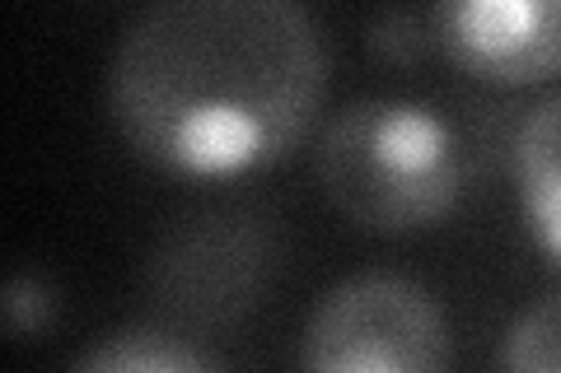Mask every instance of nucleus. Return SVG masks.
I'll list each match as a JSON object with an SVG mask.
<instances>
[{
	"label": "nucleus",
	"mask_w": 561,
	"mask_h": 373,
	"mask_svg": "<svg viewBox=\"0 0 561 373\" xmlns=\"http://www.w3.org/2000/svg\"><path fill=\"white\" fill-rule=\"evenodd\" d=\"M328 47L290 0H164L122 33L108 113L146 164L239 177L286 159L319 117Z\"/></svg>",
	"instance_id": "nucleus-1"
},
{
	"label": "nucleus",
	"mask_w": 561,
	"mask_h": 373,
	"mask_svg": "<svg viewBox=\"0 0 561 373\" xmlns=\"http://www.w3.org/2000/svg\"><path fill=\"white\" fill-rule=\"evenodd\" d=\"M472 154L459 127L421 98H356L319 140V183L351 224L412 234L459 206Z\"/></svg>",
	"instance_id": "nucleus-2"
},
{
	"label": "nucleus",
	"mask_w": 561,
	"mask_h": 373,
	"mask_svg": "<svg viewBox=\"0 0 561 373\" xmlns=\"http://www.w3.org/2000/svg\"><path fill=\"white\" fill-rule=\"evenodd\" d=\"M440 304L402 276H356L323 294L305 331L309 373H449Z\"/></svg>",
	"instance_id": "nucleus-3"
},
{
	"label": "nucleus",
	"mask_w": 561,
	"mask_h": 373,
	"mask_svg": "<svg viewBox=\"0 0 561 373\" xmlns=\"http://www.w3.org/2000/svg\"><path fill=\"white\" fill-rule=\"evenodd\" d=\"M276 238L253 210H206L183 220L150 261V294L183 327H230L272 280Z\"/></svg>",
	"instance_id": "nucleus-4"
},
{
	"label": "nucleus",
	"mask_w": 561,
	"mask_h": 373,
	"mask_svg": "<svg viewBox=\"0 0 561 373\" xmlns=\"http://www.w3.org/2000/svg\"><path fill=\"white\" fill-rule=\"evenodd\" d=\"M445 57L491 84H538L561 70V0H468L431 10Z\"/></svg>",
	"instance_id": "nucleus-5"
},
{
	"label": "nucleus",
	"mask_w": 561,
	"mask_h": 373,
	"mask_svg": "<svg viewBox=\"0 0 561 373\" xmlns=\"http://www.w3.org/2000/svg\"><path fill=\"white\" fill-rule=\"evenodd\" d=\"M515 183L534 238L561 266V94L542 98L524 117L515 140Z\"/></svg>",
	"instance_id": "nucleus-6"
},
{
	"label": "nucleus",
	"mask_w": 561,
	"mask_h": 373,
	"mask_svg": "<svg viewBox=\"0 0 561 373\" xmlns=\"http://www.w3.org/2000/svg\"><path fill=\"white\" fill-rule=\"evenodd\" d=\"M70 373H220L216 360L164 327H136L99 341Z\"/></svg>",
	"instance_id": "nucleus-7"
},
{
	"label": "nucleus",
	"mask_w": 561,
	"mask_h": 373,
	"mask_svg": "<svg viewBox=\"0 0 561 373\" xmlns=\"http://www.w3.org/2000/svg\"><path fill=\"white\" fill-rule=\"evenodd\" d=\"M501 373H561V294L538 299L511 323Z\"/></svg>",
	"instance_id": "nucleus-8"
},
{
	"label": "nucleus",
	"mask_w": 561,
	"mask_h": 373,
	"mask_svg": "<svg viewBox=\"0 0 561 373\" xmlns=\"http://www.w3.org/2000/svg\"><path fill=\"white\" fill-rule=\"evenodd\" d=\"M370 47L379 51V57H389V61H398V66H408V61H421L431 47H440V43H435L431 14L389 10V14H379V20L370 24Z\"/></svg>",
	"instance_id": "nucleus-9"
},
{
	"label": "nucleus",
	"mask_w": 561,
	"mask_h": 373,
	"mask_svg": "<svg viewBox=\"0 0 561 373\" xmlns=\"http://www.w3.org/2000/svg\"><path fill=\"white\" fill-rule=\"evenodd\" d=\"M5 323L14 336H38L47 331L51 323V290H47V280L43 276H14L10 285H5Z\"/></svg>",
	"instance_id": "nucleus-10"
}]
</instances>
